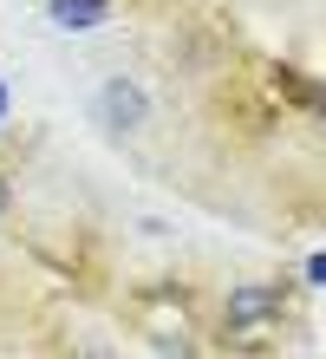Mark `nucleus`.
<instances>
[{"label":"nucleus","instance_id":"f257e3e1","mask_svg":"<svg viewBox=\"0 0 326 359\" xmlns=\"http://www.w3.org/2000/svg\"><path fill=\"white\" fill-rule=\"evenodd\" d=\"M144 111H150V104H144V92L130 86V79H104V86H98V124H104V131H137Z\"/></svg>","mask_w":326,"mask_h":359},{"label":"nucleus","instance_id":"7ed1b4c3","mask_svg":"<svg viewBox=\"0 0 326 359\" xmlns=\"http://www.w3.org/2000/svg\"><path fill=\"white\" fill-rule=\"evenodd\" d=\"M274 307H280V294H274V287H242V294H229V327L261 320V313H274Z\"/></svg>","mask_w":326,"mask_h":359},{"label":"nucleus","instance_id":"f03ea898","mask_svg":"<svg viewBox=\"0 0 326 359\" xmlns=\"http://www.w3.org/2000/svg\"><path fill=\"white\" fill-rule=\"evenodd\" d=\"M46 20L59 33H92L111 20V0H46Z\"/></svg>","mask_w":326,"mask_h":359},{"label":"nucleus","instance_id":"20e7f679","mask_svg":"<svg viewBox=\"0 0 326 359\" xmlns=\"http://www.w3.org/2000/svg\"><path fill=\"white\" fill-rule=\"evenodd\" d=\"M0 118H7V86H0Z\"/></svg>","mask_w":326,"mask_h":359}]
</instances>
